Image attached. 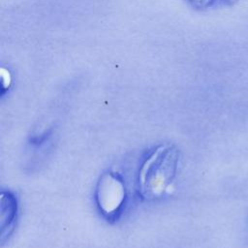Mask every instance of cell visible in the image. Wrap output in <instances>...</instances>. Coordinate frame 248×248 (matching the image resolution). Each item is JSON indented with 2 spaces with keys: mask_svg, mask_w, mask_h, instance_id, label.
Listing matches in <instances>:
<instances>
[{
  "mask_svg": "<svg viewBox=\"0 0 248 248\" xmlns=\"http://www.w3.org/2000/svg\"><path fill=\"white\" fill-rule=\"evenodd\" d=\"M179 151L173 145L156 147L143 161L139 172V192L145 200L164 195L172 182L178 166Z\"/></svg>",
  "mask_w": 248,
  "mask_h": 248,
  "instance_id": "obj_1",
  "label": "cell"
},
{
  "mask_svg": "<svg viewBox=\"0 0 248 248\" xmlns=\"http://www.w3.org/2000/svg\"><path fill=\"white\" fill-rule=\"evenodd\" d=\"M126 189L121 176L115 172L103 173L97 183V205L108 219L115 218L125 202Z\"/></svg>",
  "mask_w": 248,
  "mask_h": 248,
  "instance_id": "obj_2",
  "label": "cell"
}]
</instances>
